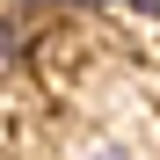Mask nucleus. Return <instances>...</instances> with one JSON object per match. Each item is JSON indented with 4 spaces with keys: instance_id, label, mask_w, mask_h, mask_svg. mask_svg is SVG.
<instances>
[{
    "instance_id": "f257e3e1",
    "label": "nucleus",
    "mask_w": 160,
    "mask_h": 160,
    "mask_svg": "<svg viewBox=\"0 0 160 160\" xmlns=\"http://www.w3.org/2000/svg\"><path fill=\"white\" fill-rule=\"evenodd\" d=\"M15 58H22V22L0 8V66H15Z\"/></svg>"
},
{
    "instance_id": "f03ea898",
    "label": "nucleus",
    "mask_w": 160,
    "mask_h": 160,
    "mask_svg": "<svg viewBox=\"0 0 160 160\" xmlns=\"http://www.w3.org/2000/svg\"><path fill=\"white\" fill-rule=\"evenodd\" d=\"M29 8H109V0H29Z\"/></svg>"
},
{
    "instance_id": "7ed1b4c3",
    "label": "nucleus",
    "mask_w": 160,
    "mask_h": 160,
    "mask_svg": "<svg viewBox=\"0 0 160 160\" xmlns=\"http://www.w3.org/2000/svg\"><path fill=\"white\" fill-rule=\"evenodd\" d=\"M88 160H124V153H117V146H102V153H88Z\"/></svg>"
}]
</instances>
